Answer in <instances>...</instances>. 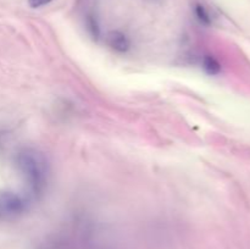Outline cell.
<instances>
[{
    "instance_id": "obj_1",
    "label": "cell",
    "mask_w": 250,
    "mask_h": 249,
    "mask_svg": "<svg viewBox=\"0 0 250 249\" xmlns=\"http://www.w3.org/2000/svg\"><path fill=\"white\" fill-rule=\"evenodd\" d=\"M16 165L33 194H41L48 182V163L43 154L34 149H23L16 156Z\"/></svg>"
},
{
    "instance_id": "obj_2",
    "label": "cell",
    "mask_w": 250,
    "mask_h": 249,
    "mask_svg": "<svg viewBox=\"0 0 250 249\" xmlns=\"http://www.w3.org/2000/svg\"><path fill=\"white\" fill-rule=\"evenodd\" d=\"M27 199L14 192L0 193V217H15L27 210Z\"/></svg>"
},
{
    "instance_id": "obj_3",
    "label": "cell",
    "mask_w": 250,
    "mask_h": 249,
    "mask_svg": "<svg viewBox=\"0 0 250 249\" xmlns=\"http://www.w3.org/2000/svg\"><path fill=\"white\" fill-rule=\"evenodd\" d=\"M109 43L112 48H115L119 51H125L128 49L129 41L125 34L120 32H112L109 37Z\"/></svg>"
},
{
    "instance_id": "obj_4",
    "label": "cell",
    "mask_w": 250,
    "mask_h": 249,
    "mask_svg": "<svg viewBox=\"0 0 250 249\" xmlns=\"http://www.w3.org/2000/svg\"><path fill=\"white\" fill-rule=\"evenodd\" d=\"M203 67H204V70L208 73L215 75V73L220 71V63L212 56H204V59H203Z\"/></svg>"
},
{
    "instance_id": "obj_5",
    "label": "cell",
    "mask_w": 250,
    "mask_h": 249,
    "mask_svg": "<svg viewBox=\"0 0 250 249\" xmlns=\"http://www.w3.org/2000/svg\"><path fill=\"white\" fill-rule=\"evenodd\" d=\"M51 0H29V5H31L32 7H39L43 6V5H46Z\"/></svg>"
}]
</instances>
